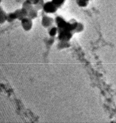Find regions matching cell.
<instances>
[{"instance_id":"cell-1","label":"cell","mask_w":116,"mask_h":123,"mask_svg":"<svg viewBox=\"0 0 116 123\" xmlns=\"http://www.w3.org/2000/svg\"><path fill=\"white\" fill-rule=\"evenodd\" d=\"M71 37V34L69 32V31L65 30L64 31L60 33L59 35V38L62 40L67 41Z\"/></svg>"},{"instance_id":"cell-2","label":"cell","mask_w":116,"mask_h":123,"mask_svg":"<svg viewBox=\"0 0 116 123\" xmlns=\"http://www.w3.org/2000/svg\"><path fill=\"white\" fill-rule=\"evenodd\" d=\"M31 23L28 19H25L23 22V25L25 30H29L31 27Z\"/></svg>"},{"instance_id":"cell-3","label":"cell","mask_w":116,"mask_h":123,"mask_svg":"<svg viewBox=\"0 0 116 123\" xmlns=\"http://www.w3.org/2000/svg\"><path fill=\"white\" fill-rule=\"evenodd\" d=\"M56 33V29L55 28H52L50 31V34L51 36H54Z\"/></svg>"}]
</instances>
